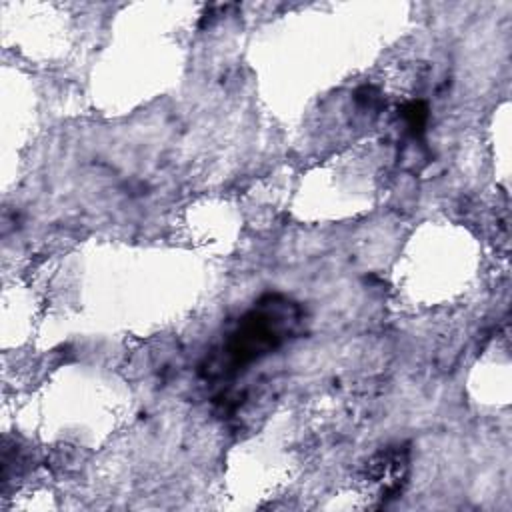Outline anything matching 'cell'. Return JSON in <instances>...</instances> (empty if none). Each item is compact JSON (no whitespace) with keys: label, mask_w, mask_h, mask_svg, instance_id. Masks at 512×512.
Here are the masks:
<instances>
[{"label":"cell","mask_w":512,"mask_h":512,"mask_svg":"<svg viewBox=\"0 0 512 512\" xmlns=\"http://www.w3.org/2000/svg\"><path fill=\"white\" fill-rule=\"evenodd\" d=\"M402 118L406 120V126L412 130V134L420 136L428 120V108L424 102H410L402 108Z\"/></svg>","instance_id":"obj_2"},{"label":"cell","mask_w":512,"mask_h":512,"mask_svg":"<svg viewBox=\"0 0 512 512\" xmlns=\"http://www.w3.org/2000/svg\"><path fill=\"white\" fill-rule=\"evenodd\" d=\"M294 322L296 316L292 312V304L278 296H268L258 304V308L244 314L236 330L228 334L222 346L224 362L216 368L220 372H236L240 366L272 352L286 340Z\"/></svg>","instance_id":"obj_1"}]
</instances>
